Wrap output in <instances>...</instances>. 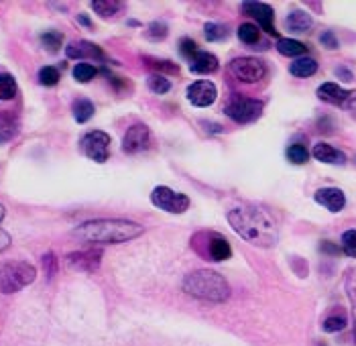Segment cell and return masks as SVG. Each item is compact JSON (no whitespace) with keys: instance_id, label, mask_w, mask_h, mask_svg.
<instances>
[{"instance_id":"1","label":"cell","mask_w":356,"mask_h":346,"mask_svg":"<svg viewBox=\"0 0 356 346\" xmlns=\"http://www.w3.org/2000/svg\"><path fill=\"white\" fill-rule=\"evenodd\" d=\"M226 218L230 226L251 245L273 247L279 236V226L267 210L255 206L232 208Z\"/></svg>"},{"instance_id":"2","label":"cell","mask_w":356,"mask_h":346,"mask_svg":"<svg viewBox=\"0 0 356 346\" xmlns=\"http://www.w3.org/2000/svg\"><path fill=\"white\" fill-rule=\"evenodd\" d=\"M144 232L141 224L123 218H100L90 220L73 228V236L90 245H118L129 243Z\"/></svg>"},{"instance_id":"3","label":"cell","mask_w":356,"mask_h":346,"mask_svg":"<svg viewBox=\"0 0 356 346\" xmlns=\"http://www.w3.org/2000/svg\"><path fill=\"white\" fill-rule=\"evenodd\" d=\"M183 291L192 297L222 304L230 297V285L224 277L210 269H198L192 271L183 279Z\"/></svg>"},{"instance_id":"4","label":"cell","mask_w":356,"mask_h":346,"mask_svg":"<svg viewBox=\"0 0 356 346\" xmlns=\"http://www.w3.org/2000/svg\"><path fill=\"white\" fill-rule=\"evenodd\" d=\"M37 277V269L27 261L0 263V293H16L31 285Z\"/></svg>"},{"instance_id":"5","label":"cell","mask_w":356,"mask_h":346,"mask_svg":"<svg viewBox=\"0 0 356 346\" xmlns=\"http://www.w3.org/2000/svg\"><path fill=\"white\" fill-rule=\"evenodd\" d=\"M226 116H230L234 123L238 125H249L255 123L261 114H263V102L261 100H253L246 96H236L232 98L226 108H224Z\"/></svg>"},{"instance_id":"6","label":"cell","mask_w":356,"mask_h":346,"mask_svg":"<svg viewBox=\"0 0 356 346\" xmlns=\"http://www.w3.org/2000/svg\"><path fill=\"white\" fill-rule=\"evenodd\" d=\"M81 151L88 159L96 161V163H106L110 157V135L104 131H90L86 133L81 140Z\"/></svg>"},{"instance_id":"7","label":"cell","mask_w":356,"mask_h":346,"mask_svg":"<svg viewBox=\"0 0 356 346\" xmlns=\"http://www.w3.org/2000/svg\"><path fill=\"white\" fill-rule=\"evenodd\" d=\"M151 202L157 208L171 212V214H183L190 208V198L186 194H177L165 186H157L151 194Z\"/></svg>"},{"instance_id":"8","label":"cell","mask_w":356,"mask_h":346,"mask_svg":"<svg viewBox=\"0 0 356 346\" xmlns=\"http://www.w3.org/2000/svg\"><path fill=\"white\" fill-rule=\"evenodd\" d=\"M230 69L244 84H257V82L265 79V75H267L265 64L259 62L257 58H236L230 64Z\"/></svg>"},{"instance_id":"9","label":"cell","mask_w":356,"mask_h":346,"mask_svg":"<svg viewBox=\"0 0 356 346\" xmlns=\"http://www.w3.org/2000/svg\"><path fill=\"white\" fill-rule=\"evenodd\" d=\"M153 145V135L149 131V127L144 125H133L127 133H125V138H123V151L129 153V155H137V153H142L147 149H151Z\"/></svg>"},{"instance_id":"10","label":"cell","mask_w":356,"mask_h":346,"mask_svg":"<svg viewBox=\"0 0 356 346\" xmlns=\"http://www.w3.org/2000/svg\"><path fill=\"white\" fill-rule=\"evenodd\" d=\"M102 261V251L100 249H88V251H73L66 257V263L75 271L84 273H94L100 267Z\"/></svg>"},{"instance_id":"11","label":"cell","mask_w":356,"mask_h":346,"mask_svg":"<svg viewBox=\"0 0 356 346\" xmlns=\"http://www.w3.org/2000/svg\"><path fill=\"white\" fill-rule=\"evenodd\" d=\"M186 94H188V100L194 106H198V108L212 106L214 102H216V98H218L216 86H214L212 82H208V79H198V82L190 84V88H188Z\"/></svg>"},{"instance_id":"12","label":"cell","mask_w":356,"mask_h":346,"mask_svg":"<svg viewBox=\"0 0 356 346\" xmlns=\"http://www.w3.org/2000/svg\"><path fill=\"white\" fill-rule=\"evenodd\" d=\"M318 98L328 102V104H336V106H351L356 100V90H344L334 82H326L318 88Z\"/></svg>"},{"instance_id":"13","label":"cell","mask_w":356,"mask_h":346,"mask_svg":"<svg viewBox=\"0 0 356 346\" xmlns=\"http://www.w3.org/2000/svg\"><path fill=\"white\" fill-rule=\"evenodd\" d=\"M242 10L249 16H253L263 27V31H267L271 35H277L275 25H273V8L269 4H265V2H244Z\"/></svg>"},{"instance_id":"14","label":"cell","mask_w":356,"mask_h":346,"mask_svg":"<svg viewBox=\"0 0 356 346\" xmlns=\"http://www.w3.org/2000/svg\"><path fill=\"white\" fill-rule=\"evenodd\" d=\"M66 53L70 60H96V62H104L106 55L104 51L90 41H73L66 47Z\"/></svg>"},{"instance_id":"15","label":"cell","mask_w":356,"mask_h":346,"mask_svg":"<svg viewBox=\"0 0 356 346\" xmlns=\"http://www.w3.org/2000/svg\"><path fill=\"white\" fill-rule=\"evenodd\" d=\"M314 200H316L320 206L328 208V210L334 212V214L340 212L342 208L346 206V196H344V192L338 190V188H322V190L316 192Z\"/></svg>"},{"instance_id":"16","label":"cell","mask_w":356,"mask_h":346,"mask_svg":"<svg viewBox=\"0 0 356 346\" xmlns=\"http://www.w3.org/2000/svg\"><path fill=\"white\" fill-rule=\"evenodd\" d=\"M312 155L322 161V163H328V165H344L346 163V155L338 149H334L332 145L328 143H318L312 151Z\"/></svg>"},{"instance_id":"17","label":"cell","mask_w":356,"mask_h":346,"mask_svg":"<svg viewBox=\"0 0 356 346\" xmlns=\"http://www.w3.org/2000/svg\"><path fill=\"white\" fill-rule=\"evenodd\" d=\"M208 257H210V261H216V263H220V261H226V259H230V255H232V249H230V243L224 238V236H220V234H210V238H208Z\"/></svg>"},{"instance_id":"18","label":"cell","mask_w":356,"mask_h":346,"mask_svg":"<svg viewBox=\"0 0 356 346\" xmlns=\"http://www.w3.org/2000/svg\"><path fill=\"white\" fill-rule=\"evenodd\" d=\"M18 135V116L12 110H0V145Z\"/></svg>"},{"instance_id":"19","label":"cell","mask_w":356,"mask_h":346,"mask_svg":"<svg viewBox=\"0 0 356 346\" xmlns=\"http://www.w3.org/2000/svg\"><path fill=\"white\" fill-rule=\"evenodd\" d=\"M220 64H218V58L214 53H208V51H200L196 55V60L192 62V73H214L218 71Z\"/></svg>"},{"instance_id":"20","label":"cell","mask_w":356,"mask_h":346,"mask_svg":"<svg viewBox=\"0 0 356 346\" xmlns=\"http://www.w3.org/2000/svg\"><path fill=\"white\" fill-rule=\"evenodd\" d=\"M312 25H314L312 16H309L307 12H303V10H293V12L285 18V27H287L289 31H293V33H305V31L312 29Z\"/></svg>"},{"instance_id":"21","label":"cell","mask_w":356,"mask_h":346,"mask_svg":"<svg viewBox=\"0 0 356 346\" xmlns=\"http://www.w3.org/2000/svg\"><path fill=\"white\" fill-rule=\"evenodd\" d=\"M94 112H96V106H94V102L88 100V98H77V100H73V104H71V114H73L75 123H79V125L88 123V121L94 116Z\"/></svg>"},{"instance_id":"22","label":"cell","mask_w":356,"mask_h":346,"mask_svg":"<svg viewBox=\"0 0 356 346\" xmlns=\"http://www.w3.org/2000/svg\"><path fill=\"white\" fill-rule=\"evenodd\" d=\"M92 8L102 18H114V16H118L125 10V2H118V0H96V2H92Z\"/></svg>"},{"instance_id":"23","label":"cell","mask_w":356,"mask_h":346,"mask_svg":"<svg viewBox=\"0 0 356 346\" xmlns=\"http://www.w3.org/2000/svg\"><path fill=\"white\" fill-rule=\"evenodd\" d=\"M289 71L295 75V77H312L316 71H318V62L312 60V58H301V60H295L291 64Z\"/></svg>"},{"instance_id":"24","label":"cell","mask_w":356,"mask_h":346,"mask_svg":"<svg viewBox=\"0 0 356 346\" xmlns=\"http://www.w3.org/2000/svg\"><path fill=\"white\" fill-rule=\"evenodd\" d=\"M277 51L285 58H299L307 51V47L295 39H279L277 41Z\"/></svg>"},{"instance_id":"25","label":"cell","mask_w":356,"mask_h":346,"mask_svg":"<svg viewBox=\"0 0 356 346\" xmlns=\"http://www.w3.org/2000/svg\"><path fill=\"white\" fill-rule=\"evenodd\" d=\"M238 39L244 45H257L261 41V29L253 23H242L238 27Z\"/></svg>"},{"instance_id":"26","label":"cell","mask_w":356,"mask_h":346,"mask_svg":"<svg viewBox=\"0 0 356 346\" xmlns=\"http://www.w3.org/2000/svg\"><path fill=\"white\" fill-rule=\"evenodd\" d=\"M228 27L222 25V23H206L204 27V37L210 41V43H218V41H224L228 37Z\"/></svg>"},{"instance_id":"27","label":"cell","mask_w":356,"mask_h":346,"mask_svg":"<svg viewBox=\"0 0 356 346\" xmlns=\"http://www.w3.org/2000/svg\"><path fill=\"white\" fill-rule=\"evenodd\" d=\"M41 45L49 51V53H58L64 45V35L60 31H47L41 35Z\"/></svg>"},{"instance_id":"28","label":"cell","mask_w":356,"mask_h":346,"mask_svg":"<svg viewBox=\"0 0 356 346\" xmlns=\"http://www.w3.org/2000/svg\"><path fill=\"white\" fill-rule=\"evenodd\" d=\"M16 79L10 73H0V100H12L16 96Z\"/></svg>"},{"instance_id":"29","label":"cell","mask_w":356,"mask_h":346,"mask_svg":"<svg viewBox=\"0 0 356 346\" xmlns=\"http://www.w3.org/2000/svg\"><path fill=\"white\" fill-rule=\"evenodd\" d=\"M287 159H289L293 165H305V163L309 161V151H307L303 145L295 143V145H291V147L287 149Z\"/></svg>"},{"instance_id":"30","label":"cell","mask_w":356,"mask_h":346,"mask_svg":"<svg viewBox=\"0 0 356 346\" xmlns=\"http://www.w3.org/2000/svg\"><path fill=\"white\" fill-rule=\"evenodd\" d=\"M71 73H73V79H75V82L88 84V82H92V79L96 77L98 69L94 68L92 64H75V68H73Z\"/></svg>"},{"instance_id":"31","label":"cell","mask_w":356,"mask_h":346,"mask_svg":"<svg viewBox=\"0 0 356 346\" xmlns=\"http://www.w3.org/2000/svg\"><path fill=\"white\" fill-rule=\"evenodd\" d=\"M37 77H39V84H41V86L51 88V86H58L62 73H60V69L53 68V66H45V68L39 69V75H37Z\"/></svg>"},{"instance_id":"32","label":"cell","mask_w":356,"mask_h":346,"mask_svg":"<svg viewBox=\"0 0 356 346\" xmlns=\"http://www.w3.org/2000/svg\"><path fill=\"white\" fill-rule=\"evenodd\" d=\"M149 88H151L155 94H165V92H169V90H171V82H169L165 75L155 73V75H151V77H149Z\"/></svg>"},{"instance_id":"33","label":"cell","mask_w":356,"mask_h":346,"mask_svg":"<svg viewBox=\"0 0 356 346\" xmlns=\"http://www.w3.org/2000/svg\"><path fill=\"white\" fill-rule=\"evenodd\" d=\"M346 328V316L342 314H334V316H328L324 320V330L326 332H340Z\"/></svg>"},{"instance_id":"34","label":"cell","mask_w":356,"mask_h":346,"mask_svg":"<svg viewBox=\"0 0 356 346\" xmlns=\"http://www.w3.org/2000/svg\"><path fill=\"white\" fill-rule=\"evenodd\" d=\"M147 66H151L153 69H157L161 75H165L167 77V73H173V75H177L179 73V68L173 64V62H157V60H147Z\"/></svg>"},{"instance_id":"35","label":"cell","mask_w":356,"mask_h":346,"mask_svg":"<svg viewBox=\"0 0 356 346\" xmlns=\"http://www.w3.org/2000/svg\"><path fill=\"white\" fill-rule=\"evenodd\" d=\"M179 51H181V55H183V58H188L190 62H194V60H196V55L200 53V51H198L196 41H194V39H190V37H186V39H181V41H179Z\"/></svg>"},{"instance_id":"36","label":"cell","mask_w":356,"mask_h":346,"mask_svg":"<svg viewBox=\"0 0 356 346\" xmlns=\"http://www.w3.org/2000/svg\"><path fill=\"white\" fill-rule=\"evenodd\" d=\"M342 251L348 257H355L356 259V230H346L342 234Z\"/></svg>"},{"instance_id":"37","label":"cell","mask_w":356,"mask_h":346,"mask_svg":"<svg viewBox=\"0 0 356 346\" xmlns=\"http://www.w3.org/2000/svg\"><path fill=\"white\" fill-rule=\"evenodd\" d=\"M41 263H43L45 275L49 277V279H51L53 275H58V257H55V253H47V255H43Z\"/></svg>"},{"instance_id":"38","label":"cell","mask_w":356,"mask_h":346,"mask_svg":"<svg viewBox=\"0 0 356 346\" xmlns=\"http://www.w3.org/2000/svg\"><path fill=\"white\" fill-rule=\"evenodd\" d=\"M147 35H149L151 39H163V37H167V27H165L163 23H151Z\"/></svg>"},{"instance_id":"39","label":"cell","mask_w":356,"mask_h":346,"mask_svg":"<svg viewBox=\"0 0 356 346\" xmlns=\"http://www.w3.org/2000/svg\"><path fill=\"white\" fill-rule=\"evenodd\" d=\"M320 41H322V45L328 47V49H338V39L334 37L332 31H326V33L320 37Z\"/></svg>"},{"instance_id":"40","label":"cell","mask_w":356,"mask_h":346,"mask_svg":"<svg viewBox=\"0 0 356 346\" xmlns=\"http://www.w3.org/2000/svg\"><path fill=\"white\" fill-rule=\"evenodd\" d=\"M8 247H10V234H8L6 230H2V228H0V253H2V251H6Z\"/></svg>"},{"instance_id":"41","label":"cell","mask_w":356,"mask_h":346,"mask_svg":"<svg viewBox=\"0 0 356 346\" xmlns=\"http://www.w3.org/2000/svg\"><path fill=\"white\" fill-rule=\"evenodd\" d=\"M322 251H324V253H332V255L340 253V249H338V247H334L330 240H324V243H322Z\"/></svg>"},{"instance_id":"42","label":"cell","mask_w":356,"mask_h":346,"mask_svg":"<svg viewBox=\"0 0 356 346\" xmlns=\"http://www.w3.org/2000/svg\"><path fill=\"white\" fill-rule=\"evenodd\" d=\"M336 73H338L340 77H346V79H353V73H351L348 69L340 68V69H336Z\"/></svg>"},{"instance_id":"43","label":"cell","mask_w":356,"mask_h":346,"mask_svg":"<svg viewBox=\"0 0 356 346\" xmlns=\"http://www.w3.org/2000/svg\"><path fill=\"white\" fill-rule=\"evenodd\" d=\"M77 23H79V25H86V27H92L90 18H88V16H84V14H79V16H77Z\"/></svg>"},{"instance_id":"44","label":"cell","mask_w":356,"mask_h":346,"mask_svg":"<svg viewBox=\"0 0 356 346\" xmlns=\"http://www.w3.org/2000/svg\"><path fill=\"white\" fill-rule=\"evenodd\" d=\"M4 216H6V208H4V206H2V204H0V222L4 220Z\"/></svg>"},{"instance_id":"45","label":"cell","mask_w":356,"mask_h":346,"mask_svg":"<svg viewBox=\"0 0 356 346\" xmlns=\"http://www.w3.org/2000/svg\"><path fill=\"white\" fill-rule=\"evenodd\" d=\"M355 341H356V320H355Z\"/></svg>"}]
</instances>
